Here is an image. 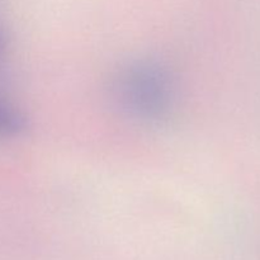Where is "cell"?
Segmentation results:
<instances>
[{
    "label": "cell",
    "instance_id": "1",
    "mask_svg": "<svg viewBox=\"0 0 260 260\" xmlns=\"http://www.w3.org/2000/svg\"><path fill=\"white\" fill-rule=\"evenodd\" d=\"M116 98L122 111L147 126L170 118L177 104L172 73L154 58H137L123 66L116 78Z\"/></svg>",
    "mask_w": 260,
    "mask_h": 260
},
{
    "label": "cell",
    "instance_id": "2",
    "mask_svg": "<svg viewBox=\"0 0 260 260\" xmlns=\"http://www.w3.org/2000/svg\"><path fill=\"white\" fill-rule=\"evenodd\" d=\"M29 129V118L17 106L0 101V140L22 137Z\"/></svg>",
    "mask_w": 260,
    "mask_h": 260
},
{
    "label": "cell",
    "instance_id": "3",
    "mask_svg": "<svg viewBox=\"0 0 260 260\" xmlns=\"http://www.w3.org/2000/svg\"><path fill=\"white\" fill-rule=\"evenodd\" d=\"M5 42H7V41H5V35L3 33V30L0 29V55H2V52L4 51Z\"/></svg>",
    "mask_w": 260,
    "mask_h": 260
}]
</instances>
